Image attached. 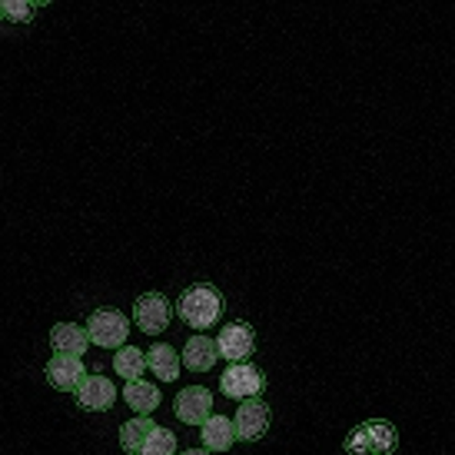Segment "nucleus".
<instances>
[{
  "instance_id": "nucleus-5",
  "label": "nucleus",
  "mask_w": 455,
  "mask_h": 455,
  "mask_svg": "<svg viewBox=\"0 0 455 455\" xmlns=\"http://www.w3.org/2000/svg\"><path fill=\"white\" fill-rule=\"evenodd\" d=\"M170 316H173V309H170V299H166L164 292H143L137 299V306H133L137 329L147 332V336L164 332V329L170 326Z\"/></svg>"
},
{
  "instance_id": "nucleus-20",
  "label": "nucleus",
  "mask_w": 455,
  "mask_h": 455,
  "mask_svg": "<svg viewBox=\"0 0 455 455\" xmlns=\"http://www.w3.org/2000/svg\"><path fill=\"white\" fill-rule=\"evenodd\" d=\"M180 455H210V449H187V452H180Z\"/></svg>"
},
{
  "instance_id": "nucleus-14",
  "label": "nucleus",
  "mask_w": 455,
  "mask_h": 455,
  "mask_svg": "<svg viewBox=\"0 0 455 455\" xmlns=\"http://www.w3.org/2000/svg\"><path fill=\"white\" fill-rule=\"evenodd\" d=\"M147 369H150L153 376H160L164 382H173L180 376L177 349H170L166 342H156V346H150V353H147Z\"/></svg>"
},
{
  "instance_id": "nucleus-3",
  "label": "nucleus",
  "mask_w": 455,
  "mask_h": 455,
  "mask_svg": "<svg viewBox=\"0 0 455 455\" xmlns=\"http://www.w3.org/2000/svg\"><path fill=\"white\" fill-rule=\"evenodd\" d=\"M90 342H97L100 349H124V342L130 336V323L120 309H97L87 319Z\"/></svg>"
},
{
  "instance_id": "nucleus-16",
  "label": "nucleus",
  "mask_w": 455,
  "mask_h": 455,
  "mask_svg": "<svg viewBox=\"0 0 455 455\" xmlns=\"http://www.w3.org/2000/svg\"><path fill=\"white\" fill-rule=\"evenodd\" d=\"M124 399H127V405L137 412V416H150L153 409L160 405V389L156 386H150V382H127V389H124Z\"/></svg>"
},
{
  "instance_id": "nucleus-12",
  "label": "nucleus",
  "mask_w": 455,
  "mask_h": 455,
  "mask_svg": "<svg viewBox=\"0 0 455 455\" xmlns=\"http://www.w3.org/2000/svg\"><path fill=\"white\" fill-rule=\"evenodd\" d=\"M51 346L57 353H70V355H84L90 346V332L76 323H57L51 329Z\"/></svg>"
},
{
  "instance_id": "nucleus-4",
  "label": "nucleus",
  "mask_w": 455,
  "mask_h": 455,
  "mask_svg": "<svg viewBox=\"0 0 455 455\" xmlns=\"http://www.w3.org/2000/svg\"><path fill=\"white\" fill-rule=\"evenodd\" d=\"M220 389H223V395H229V399H256V395L266 389V379H263V372L256 366H250V363H233V366L220 376Z\"/></svg>"
},
{
  "instance_id": "nucleus-2",
  "label": "nucleus",
  "mask_w": 455,
  "mask_h": 455,
  "mask_svg": "<svg viewBox=\"0 0 455 455\" xmlns=\"http://www.w3.org/2000/svg\"><path fill=\"white\" fill-rule=\"evenodd\" d=\"M399 445V432L386 419H369L363 426H355L346 439L349 455H392Z\"/></svg>"
},
{
  "instance_id": "nucleus-13",
  "label": "nucleus",
  "mask_w": 455,
  "mask_h": 455,
  "mask_svg": "<svg viewBox=\"0 0 455 455\" xmlns=\"http://www.w3.org/2000/svg\"><path fill=\"white\" fill-rule=\"evenodd\" d=\"M216 355H220V346L206 336H190L187 346H183V363L193 369V372H206V369L216 366Z\"/></svg>"
},
{
  "instance_id": "nucleus-18",
  "label": "nucleus",
  "mask_w": 455,
  "mask_h": 455,
  "mask_svg": "<svg viewBox=\"0 0 455 455\" xmlns=\"http://www.w3.org/2000/svg\"><path fill=\"white\" fill-rule=\"evenodd\" d=\"M140 455H177V435L166 426H156Z\"/></svg>"
},
{
  "instance_id": "nucleus-17",
  "label": "nucleus",
  "mask_w": 455,
  "mask_h": 455,
  "mask_svg": "<svg viewBox=\"0 0 455 455\" xmlns=\"http://www.w3.org/2000/svg\"><path fill=\"white\" fill-rule=\"evenodd\" d=\"M143 369H147V355L140 353L137 346H124V349H116V355H114L116 376H124L127 382H137L140 376H143Z\"/></svg>"
},
{
  "instance_id": "nucleus-9",
  "label": "nucleus",
  "mask_w": 455,
  "mask_h": 455,
  "mask_svg": "<svg viewBox=\"0 0 455 455\" xmlns=\"http://www.w3.org/2000/svg\"><path fill=\"white\" fill-rule=\"evenodd\" d=\"M236 435L243 443H256L263 439L266 429H269V405L263 399H250V403H240V412H236Z\"/></svg>"
},
{
  "instance_id": "nucleus-15",
  "label": "nucleus",
  "mask_w": 455,
  "mask_h": 455,
  "mask_svg": "<svg viewBox=\"0 0 455 455\" xmlns=\"http://www.w3.org/2000/svg\"><path fill=\"white\" fill-rule=\"evenodd\" d=\"M153 429H156V422H150L147 416H137V419H130V422H124V426H120V445H124V452H130V455L143 452V445H147V439L153 435Z\"/></svg>"
},
{
  "instance_id": "nucleus-10",
  "label": "nucleus",
  "mask_w": 455,
  "mask_h": 455,
  "mask_svg": "<svg viewBox=\"0 0 455 455\" xmlns=\"http://www.w3.org/2000/svg\"><path fill=\"white\" fill-rule=\"evenodd\" d=\"M114 399H116V389L107 376H87V382L76 389V403H80V409H87V412H103V409L114 405Z\"/></svg>"
},
{
  "instance_id": "nucleus-6",
  "label": "nucleus",
  "mask_w": 455,
  "mask_h": 455,
  "mask_svg": "<svg viewBox=\"0 0 455 455\" xmlns=\"http://www.w3.org/2000/svg\"><path fill=\"white\" fill-rule=\"evenodd\" d=\"M216 346H220V355L229 363H246L256 349V332L250 323H229V326L220 329Z\"/></svg>"
},
{
  "instance_id": "nucleus-1",
  "label": "nucleus",
  "mask_w": 455,
  "mask_h": 455,
  "mask_svg": "<svg viewBox=\"0 0 455 455\" xmlns=\"http://www.w3.org/2000/svg\"><path fill=\"white\" fill-rule=\"evenodd\" d=\"M177 313L180 319L193 329H210L220 323L223 316V292L216 290V286H206V283H196L190 290H183L177 303Z\"/></svg>"
},
{
  "instance_id": "nucleus-7",
  "label": "nucleus",
  "mask_w": 455,
  "mask_h": 455,
  "mask_svg": "<svg viewBox=\"0 0 455 455\" xmlns=\"http://www.w3.org/2000/svg\"><path fill=\"white\" fill-rule=\"evenodd\" d=\"M44 376L51 382L53 389L60 392H76L84 382H87V372H84V359L70 353H53V359L47 363Z\"/></svg>"
},
{
  "instance_id": "nucleus-11",
  "label": "nucleus",
  "mask_w": 455,
  "mask_h": 455,
  "mask_svg": "<svg viewBox=\"0 0 455 455\" xmlns=\"http://www.w3.org/2000/svg\"><path fill=\"white\" fill-rule=\"evenodd\" d=\"M200 435H203V445H206L210 452H227L229 445L240 439V435H236V422L227 416H210L203 422Z\"/></svg>"
},
{
  "instance_id": "nucleus-8",
  "label": "nucleus",
  "mask_w": 455,
  "mask_h": 455,
  "mask_svg": "<svg viewBox=\"0 0 455 455\" xmlns=\"http://www.w3.org/2000/svg\"><path fill=\"white\" fill-rule=\"evenodd\" d=\"M173 412L187 426H203L210 419V412H213V395H210L206 386H187V389H180Z\"/></svg>"
},
{
  "instance_id": "nucleus-19",
  "label": "nucleus",
  "mask_w": 455,
  "mask_h": 455,
  "mask_svg": "<svg viewBox=\"0 0 455 455\" xmlns=\"http://www.w3.org/2000/svg\"><path fill=\"white\" fill-rule=\"evenodd\" d=\"M34 13H37V7L27 0H4L0 4V17L11 24H27V20H34Z\"/></svg>"
}]
</instances>
